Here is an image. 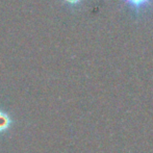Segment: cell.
Returning a JSON list of instances; mask_svg holds the SVG:
<instances>
[{
    "instance_id": "cell-1",
    "label": "cell",
    "mask_w": 153,
    "mask_h": 153,
    "mask_svg": "<svg viewBox=\"0 0 153 153\" xmlns=\"http://www.w3.org/2000/svg\"><path fill=\"white\" fill-rule=\"evenodd\" d=\"M134 15H141L153 6V0H121Z\"/></svg>"
},
{
    "instance_id": "cell-3",
    "label": "cell",
    "mask_w": 153,
    "mask_h": 153,
    "mask_svg": "<svg viewBox=\"0 0 153 153\" xmlns=\"http://www.w3.org/2000/svg\"><path fill=\"white\" fill-rule=\"evenodd\" d=\"M67 3L71 4V5H77L81 2V0H65Z\"/></svg>"
},
{
    "instance_id": "cell-2",
    "label": "cell",
    "mask_w": 153,
    "mask_h": 153,
    "mask_svg": "<svg viewBox=\"0 0 153 153\" xmlns=\"http://www.w3.org/2000/svg\"><path fill=\"white\" fill-rule=\"evenodd\" d=\"M10 123L12 121H10V117L5 113L0 111V131H5L10 127Z\"/></svg>"
}]
</instances>
